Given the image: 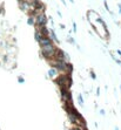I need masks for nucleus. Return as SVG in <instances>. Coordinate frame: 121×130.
Wrapping results in <instances>:
<instances>
[{
  "label": "nucleus",
  "instance_id": "a211bd4d",
  "mask_svg": "<svg viewBox=\"0 0 121 130\" xmlns=\"http://www.w3.org/2000/svg\"><path fill=\"white\" fill-rule=\"evenodd\" d=\"M18 1H19V2H20V1H22V0H18Z\"/></svg>",
  "mask_w": 121,
  "mask_h": 130
},
{
  "label": "nucleus",
  "instance_id": "f03ea898",
  "mask_svg": "<svg viewBox=\"0 0 121 130\" xmlns=\"http://www.w3.org/2000/svg\"><path fill=\"white\" fill-rule=\"evenodd\" d=\"M55 52H57V47L53 43L41 47V55L47 60H52L54 58V55H55Z\"/></svg>",
  "mask_w": 121,
  "mask_h": 130
},
{
  "label": "nucleus",
  "instance_id": "7ed1b4c3",
  "mask_svg": "<svg viewBox=\"0 0 121 130\" xmlns=\"http://www.w3.org/2000/svg\"><path fill=\"white\" fill-rule=\"evenodd\" d=\"M46 24H47V16L45 15V13L40 12L39 14H37V16H35V25L38 27L46 26Z\"/></svg>",
  "mask_w": 121,
  "mask_h": 130
},
{
  "label": "nucleus",
  "instance_id": "20e7f679",
  "mask_svg": "<svg viewBox=\"0 0 121 130\" xmlns=\"http://www.w3.org/2000/svg\"><path fill=\"white\" fill-rule=\"evenodd\" d=\"M60 93H61V97H62L63 102L72 101V97H71V94H69L68 89H63V88H60Z\"/></svg>",
  "mask_w": 121,
  "mask_h": 130
},
{
  "label": "nucleus",
  "instance_id": "dca6fc26",
  "mask_svg": "<svg viewBox=\"0 0 121 130\" xmlns=\"http://www.w3.org/2000/svg\"><path fill=\"white\" fill-rule=\"evenodd\" d=\"M61 1H62V4H63V5H66V2H65V0H61Z\"/></svg>",
  "mask_w": 121,
  "mask_h": 130
},
{
  "label": "nucleus",
  "instance_id": "f3484780",
  "mask_svg": "<svg viewBox=\"0 0 121 130\" xmlns=\"http://www.w3.org/2000/svg\"><path fill=\"white\" fill-rule=\"evenodd\" d=\"M119 8H120V13H121V5H119Z\"/></svg>",
  "mask_w": 121,
  "mask_h": 130
},
{
  "label": "nucleus",
  "instance_id": "6e6552de",
  "mask_svg": "<svg viewBox=\"0 0 121 130\" xmlns=\"http://www.w3.org/2000/svg\"><path fill=\"white\" fill-rule=\"evenodd\" d=\"M34 38H35V40H37L38 42H39V41H40V40H41L42 35H41V34H40V33H39V31H37V32L34 33Z\"/></svg>",
  "mask_w": 121,
  "mask_h": 130
},
{
  "label": "nucleus",
  "instance_id": "0eeeda50",
  "mask_svg": "<svg viewBox=\"0 0 121 130\" xmlns=\"http://www.w3.org/2000/svg\"><path fill=\"white\" fill-rule=\"evenodd\" d=\"M49 35H51V39H52V41H54V42H59L58 38H57V35H55V33H54V31H52V32H49Z\"/></svg>",
  "mask_w": 121,
  "mask_h": 130
},
{
  "label": "nucleus",
  "instance_id": "aec40b11",
  "mask_svg": "<svg viewBox=\"0 0 121 130\" xmlns=\"http://www.w3.org/2000/svg\"><path fill=\"white\" fill-rule=\"evenodd\" d=\"M120 90H121V87H120Z\"/></svg>",
  "mask_w": 121,
  "mask_h": 130
},
{
  "label": "nucleus",
  "instance_id": "9d476101",
  "mask_svg": "<svg viewBox=\"0 0 121 130\" xmlns=\"http://www.w3.org/2000/svg\"><path fill=\"white\" fill-rule=\"evenodd\" d=\"M35 24V19H34V16H30L28 18V25H34Z\"/></svg>",
  "mask_w": 121,
  "mask_h": 130
},
{
  "label": "nucleus",
  "instance_id": "2eb2a0df",
  "mask_svg": "<svg viewBox=\"0 0 121 130\" xmlns=\"http://www.w3.org/2000/svg\"><path fill=\"white\" fill-rule=\"evenodd\" d=\"M100 113H101L102 115H105V110H104V109H101V110H100Z\"/></svg>",
  "mask_w": 121,
  "mask_h": 130
},
{
  "label": "nucleus",
  "instance_id": "6ab92c4d",
  "mask_svg": "<svg viewBox=\"0 0 121 130\" xmlns=\"http://www.w3.org/2000/svg\"><path fill=\"white\" fill-rule=\"evenodd\" d=\"M71 1H72V2H73V1H74V0H71Z\"/></svg>",
  "mask_w": 121,
  "mask_h": 130
},
{
  "label": "nucleus",
  "instance_id": "4468645a",
  "mask_svg": "<svg viewBox=\"0 0 121 130\" xmlns=\"http://www.w3.org/2000/svg\"><path fill=\"white\" fill-rule=\"evenodd\" d=\"M73 27H74V32H76V25L75 24H73Z\"/></svg>",
  "mask_w": 121,
  "mask_h": 130
},
{
  "label": "nucleus",
  "instance_id": "412c9836",
  "mask_svg": "<svg viewBox=\"0 0 121 130\" xmlns=\"http://www.w3.org/2000/svg\"><path fill=\"white\" fill-rule=\"evenodd\" d=\"M28 1H31V0H28Z\"/></svg>",
  "mask_w": 121,
  "mask_h": 130
},
{
  "label": "nucleus",
  "instance_id": "9b49d317",
  "mask_svg": "<svg viewBox=\"0 0 121 130\" xmlns=\"http://www.w3.org/2000/svg\"><path fill=\"white\" fill-rule=\"evenodd\" d=\"M79 102L81 103V104L84 103V98H82V96H81V95H79Z\"/></svg>",
  "mask_w": 121,
  "mask_h": 130
},
{
  "label": "nucleus",
  "instance_id": "423d86ee",
  "mask_svg": "<svg viewBox=\"0 0 121 130\" xmlns=\"http://www.w3.org/2000/svg\"><path fill=\"white\" fill-rule=\"evenodd\" d=\"M38 31H39V33L41 34L42 36H48V35H49V31L47 29V27H46V26L38 27Z\"/></svg>",
  "mask_w": 121,
  "mask_h": 130
},
{
  "label": "nucleus",
  "instance_id": "1a4fd4ad",
  "mask_svg": "<svg viewBox=\"0 0 121 130\" xmlns=\"http://www.w3.org/2000/svg\"><path fill=\"white\" fill-rule=\"evenodd\" d=\"M55 74H57V69H55V68H54V69H49V71H48V75L51 76V77L55 76Z\"/></svg>",
  "mask_w": 121,
  "mask_h": 130
},
{
  "label": "nucleus",
  "instance_id": "ddd939ff",
  "mask_svg": "<svg viewBox=\"0 0 121 130\" xmlns=\"http://www.w3.org/2000/svg\"><path fill=\"white\" fill-rule=\"evenodd\" d=\"M24 82V79L22 77H19V83H22Z\"/></svg>",
  "mask_w": 121,
  "mask_h": 130
},
{
  "label": "nucleus",
  "instance_id": "39448f33",
  "mask_svg": "<svg viewBox=\"0 0 121 130\" xmlns=\"http://www.w3.org/2000/svg\"><path fill=\"white\" fill-rule=\"evenodd\" d=\"M39 43L41 45V47H42V46H47V45L53 43V41H52V39L49 38V36H42L41 40L39 41Z\"/></svg>",
  "mask_w": 121,
  "mask_h": 130
},
{
  "label": "nucleus",
  "instance_id": "f257e3e1",
  "mask_svg": "<svg viewBox=\"0 0 121 130\" xmlns=\"http://www.w3.org/2000/svg\"><path fill=\"white\" fill-rule=\"evenodd\" d=\"M55 82L59 84L60 88H63V89H69V87L72 84V79H71V75L68 73H63L62 75H60L55 80Z\"/></svg>",
  "mask_w": 121,
  "mask_h": 130
},
{
  "label": "nucleus",
  "instance_id": "f8f14e48",
  "mask_svg": "<svg viewBox=\"0 0 121 130\" xmlns=\"http://www.w3.org/2000/svg\"><path fill=\"white\" fill-rule=\"evenodd\" d=\"M91 75H92V77H93V79H95V77H96V76H95V73H94V71H91Z\"/></svg>",
  "mask_w": 121,
  "mask_h": 130
}]
</instances>
